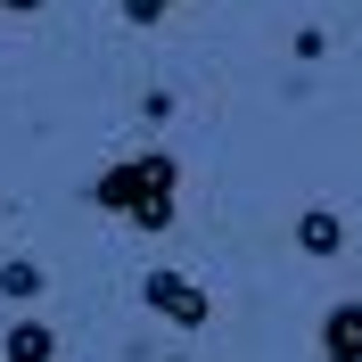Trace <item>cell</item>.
Returning a JSON list of instances; mask_svg holds the SVG:
<instances>
[{
    "instance_id": "obj_3",
    "label": "cell",
    "mask_w": 362,
    "mask_h": 362,
    "mask_svg": "<svg viewBox=\"0 0 362 362\" xmlns=\"http://www.w3.org/2000/svg\"><path fill=\"white\" fill-rule=\"evenodd\" d=\"M321 362H362V296H338L321 313Z\"/></svg>"
},
{
    "instance_id": "obj_1",
    "label": "cell",
    "mask_w": 362,
    "mask_h": 362,
    "mask_svg": "<svg viewBox=\"0 0 362 362\" xmlns=\"http://www.w3.org/2000/svg\"><path fill=\"white\" fill-rule=\"evenodd\" d=\"M83 198L99 206V214H115L124 230H165L181 214V157H165V148H132V157L99 165Z\"/></svg>"
},
{
    "instance_id": "obj_4",
    "label": "cell",
    "mask_w": 362,
    "mask_h": 362,
    "mask_svg": "<svg viewBox=\"0 0 362 362\" xmlns=\"http://www.w3.org/2000/svg\"><path fill=\"white\" fill-rule=\"evenodd\" d=\"M0 362H58V329L49 321H8V338H0Z\"/></svg>"
},
{
    "instance_id": "obj_6",
    "label": "cell",
    "mask_w": 362,
    "mask_h": 362,
    "mask_svg": "<svg viewBox=\"0 0 362 362\" xmlns=\"http://www.w3.org/2000/svg\"><path fill=\"white\" fill-rule=\"evenodd\" d=\"M42 288H49V272L33 264V255H8V264H0V296H8V305H33Z\"/></svg>"
},
{
    "instance_id": "obj_5",
    "label": "cell",
    "mask_w": 362,
    "mask_h": 362,
    "mask_svg": "<svg viewBox=\"0 0 362 362\" xmlns=\"http://www.w3.org/2000/svg\"><path fill=\"white\" fill-rule=\"evenodd\" d=\"M296 247L305 255H338L346 247V223L329 214V206H305V214H296Z\"/></svg>"
},
{
    "instance_id": "obj_8",
    "label": "cell",
    "mask_w": 362,
    "mask_h": 362,
    "mask_svg": "<svg viewBox=\"0 0 362 362\" xmlns=\"http://www.w3.org/2000/svg\"><path fill=\"white\" fill-rule=\"evenodd\" d=\"M0 8H8V17H42L49 0H0Z\"/></svg>"
},
{
    "instance_id": "obj_2",
    "label": "cell",
    "mask_w": 362,
    "mask_h": 362,
    "mask_svg": "<svg viewBox=\"0 0 362 362\" xmlns=\"http://www.w3.org/2000/svg\"><path fill=\"white\" fill-rule=\"evenodd\" d=\"M140 305H148V313L157 321H173V329H206V321H214V305H206V288L198 280H189V272H140Z\"/></svg>"
},
{
    "instance_id": "obj_7",
    "label": "cell",
    "mask_w": 362,
    "mask_h": 362,
    "mask_svg": "<svg viewBox=\"0 0 362 362\" xmlns=\"http://www.w3.org/2000/svg\"><path fill=\"white\" fill-rule=\"evenodd\" d=\"M165 8L173 0H124V25H165Z\"/></svg>"
}]
</instances>
